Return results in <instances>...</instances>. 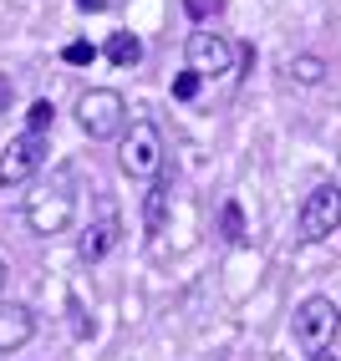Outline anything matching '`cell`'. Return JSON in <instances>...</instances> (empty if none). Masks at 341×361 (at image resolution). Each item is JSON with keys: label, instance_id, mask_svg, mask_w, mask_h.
<instances>
[{"label": "cell", "instance_id": "1", "mask_svg": "<svg viewBox=\"0 0 341 361\" xmlns=\"http://www.w3.org/2000/svg\"><path fill=\"white\" fill-rule=\"evenodd\" d=\"M71 214H77V194H71V178H52L46 188H31V199H26V224L31 234L41 239H52V234H66L71 229Z\"/></svg>", "mask_w": 341, "mask_h": 361}, {"label": "cell", "instance_id": "2", "mask_svg": "<svg viewBox=\"0 0 341 361\" xmlns=\"http://www.w3.org/2000/svg\"><path fill=\"white\" fill-rule=\"evenodd\" d=\"M77 123L92 142H107V137H117L128 128V97L117 87H92V92L77 97Z\"/></svg>", "mask_w": 341, "mask_h": 361}, {"label": "cell", "instance_id": "3", "mask_svg": "<svg viewBox=\"0 0 341 361\" xmlns=\"http://www.w3.org/2000/svg\"><path fill=\"white\" fill-rule=\"evenodd\" d=\"M123 137V148H117V168H123L128 178H153V173H163V133L148 123V117H138L133 128H123L117 133Z\"/></svg>", "mask_w": 341, "mask_h": 361}, {"label": "cell", "instance_id": "4", "mask_svg": "<svg viewBox=\"0 0 341 361\" xmlns=\"http://www.w3.org/2000/svg\"><path fill=\"white\" fill-rule=\"evenodd\" d=\"M336 331H341V310H336L331 295H306L296 305V341H301V351H331Z\"/></svg>", "mask_w": 341, "mask_h": 361}, {"label": "cell", "instance_id": "5", "mask_svg": "<svg viewBox=\"0 0 341 361\" xmlns=\"http://www.w3.org/2000/svg\"><path fill=\"white\" fill-rule=\"evenodd\" d=\"M341 224V188L336 183H321L311 188L306 204H301V239L306 245H321V239H331Z\"/></svg>", "mask_w": 341, "mask_h": 361}, {"label": "cell", "instance_id": "6", "mask_svg": "<svg viewBox=\"0 0 341 361\" xmlns=\"http://www.w3.org/2000/svg\"><path fill=\"white\" fill-rule=\"evenodd\" d=\"M41 163H46V133H20L6 153H0V183L16 188V183H26L41 173Z\"/></svg>", "mask_w": 341, "mask_h": 361}, {"label": "cell", "instance_id": "7", "mask_svg": "<svg viewBox=\"0 0 341 361\" xmlns=\"http://www.w3.org/2000/svg\"><path fill=\"white\" fill-rule=\"evenodd\" d=\"M184 61L189 71H199V77H225V71L234 66V51H229V41L219 36V31H193L189 46H184Z\"/></svg>", "mask_w": 341, "mask_h": 361}, {"label": "cell", "instance_id": "8", "mask_svg": "<svg viewBox=\"0 0 341 361\" xmlns=\"http://www.w3.org/2000/svg\"><path fill=\"white\" fill-rule=\"evenodd\" d=\"M117 245H123V214H117L112 204H102V214H97V224L82 229V245H77V259L82 264H97L107 259Z\"/></svg>", "mask_w": 341, "mask_h": 361}, {"label": "cell", "instance_id": "9", "mask_svg": "<svg viewBox=\"0 0 341 361\" xmlns=\"http://www.w3.org/2000/svg\"><path fill=\"white\" fill-rule=\"evenodd\" d=\"M168 209H174V173H153L148 178V194H143V229L148 234H163L168 229Z\"/></svg>", "mask_w": 341, "mask_h": 361}, {"label": "cell", "instance_id": "10", "mask_svg": "<svg viewBox=\"0 0 341 361\" xmlns=\"http://www.w3.org/2000/svg\"><path fill=\"white\" fill-rule=\"evenodd\" d=\"M36 336V316H31V305H0V356H11L20 351Z\"/></svg>", "mask_w": 341, "mask_h": 361}, {"label": "cell", "instance_id": "11", "mask_svg": "<svg viewBox=\"0 0 341 361\" xmlns=\"http://www.w3.org/2000/svg\"><path fill=\"white\" fill-rule=\"evenodd\" d=\"M102 56H107L112 66H128V71H133V66L143 61V41H138L133 31H112L107 46H102Z\"/></svg>", "mask_w": 341, "mask_h": 361}, {"label": "cell", "instance_id": "12", "mask_svg": "<svg viewBox=\"0 0 341 361\" xmlns=\"http://www.w3.org/2000/svg\"><path fill=\"white\" fill-rule=\"evenodd\" d=\"M290 82H301V87H321V82H326V61L316 56V51H301L296 61H290Z\"/></svg>", "mask_w": 341, "mask_h": 361}, {"label": "cell", "instance_id": "13", "mask_svg": "<svg viewBox=\"0 0 341 361\" xmlns=\"http://www.w3.org/2000/svg\"><path fill=\"white\" fill-rule=\"evenodd\" d=\"M219 234L229 239V245H245L250 229H245V209H239V199H229L225 209H219Z\"/></svg>", "mask_w": 341, "mask_h": 361}, {"label": "cell", "instance_id": "14", "mask_svg": "<svg viewBox=\"0 0 341 361\" xmlns=\"http://www.w3.org/2000/svg\"><path fill=\"white\" fill-rule=\"evenodd\" d=\"M52 123H56V107L46 102V97H41V102H31V112H26V133H46Z\"/></svg>", "mask_w": 341, "mask_h": 361}, {"label": "cell", "instance_id": "15", "mask_svg": "<svg viewBox=\"0 0 341 361\" xmlns=\"http://www.w3.org/2000/svg\"><path fill=\"white\" fill-rule=\"evenodd\" d=\"M199 87H204V77H199V71H179V77H174V97L179 102H193V97H199Z\"/></svg>", "mask_w": 341, "mask_h": 361}, {"label": "cell", "instance_id": "16", "mask_svg": "<svg viewBox=\"0 0 341 361\" xmlns=\"http://www.w3.org/2000/svg\"><path fill=\"white\" fill-rule=\"evenodd\" d=\"M61 61H66V66H92V61H97V46H92V41H71L66 51H61Z\"/></svg>", "mask_w": 341, "mask_h": 361}, {"label": "cell", "instance_id": "17", "mask_svg": "<svg viewBox=\"0 0 341 361\" xmlns=\"http://www.w3.org/2000/svg\"><path fill=\"white\" fill-rule=\"evenodd\" d=\"M184 11H189V20H214L225 11V0H184Z\"/></svg>", "mask_w": 341, "mask_h": 361}, {"label": "cell", "instance_id": "18", "mask_svg": "<svg viewBox=\"0 0 341 361\" xmlns=\"http://www.w3.org/2000/svg\"><path fill=\"white\" fill-rule=\"evenodd\" d=\"M11 102H16V87H11L6 71H0V112H11Z\"/></svg>", "mask_w": 341, "mask_h": 361}, {"label": "cell", "instance_id": "19", "mask_svg": "<svg viewBox=\"0 0 341 361\" xmlns=\"http://www.w3.org/2000/svg\"><path fill=\"white\" fill-rule=\"evenodd\" d=\"M250 66H255V46L245 41V46H239V71H250Z\"/></svg>", "mask_w": 341, "mask_h": 361}, {"label": "cell", "instance_id": "20", "mask_svg": "<svg viewBox=\"0 0 341 361\" xmlns=\"http://www.w3.org/2000/svg\"><path fill=\"white\" fill-rule=\"evenodd\" d=\"M77 11H87V16H97V11H107V0H77Z\"/></svg>", "mask_w": 341, "mask_h": 361}, {"label": "cell", "instance_id": "21", "mask_svg": "<svg viewBox=\"0 0 341 361\" xmlns=\"http://www.w3.org/2000/svg\"><path fill=\"white\" fill-rule=\"evenodd\" d=\"M311 361H341V356H331V351H311Z\"/></svg>", "mask_w": 341, "mask_h": 361}, {"label": "cell", "instance_id": "22", "mask_svg": "<svg viewBox=\"0 0 341 361\" xmlns=\"http://www.w3.org/2000/svg\"><path fill=\"white\" fill-rule=\"evenodd\" d=\"M0 290H6V259H0Z\"/></svg>", "mask_w": 341, "mask_h": 361}]
</instances>
